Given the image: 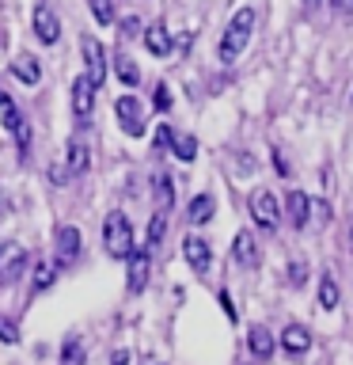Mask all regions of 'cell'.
<instances>
[{
  "mask_svg": "<svg viewBox=\"0 0 353 365\" xmlns=\"http://www.w3.org/2000/svg\"><path fill=\"white\" fill-rule=\"evenodd\" d=\"M255 19H258V11L255 8H239L232 19H228V27H224V34H221V61L224 65H232L239 53L247 50V42H251V31H255Z\"/></svg>",
  "mask_w": 353,
  "mask_h": 365,
  "instance_id": "6da1fadb",
  "label": "cell"
},
{
  "mask_svg": "<svg viewBox=\"0 0 353 365\" xmlns=\"http://www.w3.org/2000/svg\"><path fill=\"white\" fill-rule=\"evenodd\" d=\"M102 244H107V251L114 259H130V251L137 247L133 244V225L122 210L107 213V221H102Z\"/></svg>",
  "mask_w": 353,
  "mask_h": 365,
  "instance_id": "7a4b0ae2",
  "label": "cell"
},
{
  "mask_svg": "<svg viewBox=\"0 0 353 365\" xmlns=\"http://www.w3.org/2000/svg\"><path fill=\"white\" fill-rule=\"evenodd\" d=\"M251 217H255V225L262 228V232H273V228H278L281 213H278V198H273V190H266V187L251 190Z\"/></svg>",
  "mask_w": 353,
  "mask_h": 365,
  "instance_id": "3957f363",
  "label": "cell"
},
{
  "mask_svg": "<svg viewBox=\"0 0 353 365\" xmlns=\"http://www.w3.org/2000/svg\"><path fill=\"white\" fill-rule=\"evenodd\" d=\"M80 53H84V65H88V80L99 88L102 80H107V46H102L95 34H84V38H80Z\"/></svg>",
  "mask_w": 353,
  "mask_h": 365,
  "instance_id": "277c9868",
  "label": "cell"
},
{
  "mask_svg": "<svg viewBox=\"0 0 353 365\" xmlns=\"http://www.w3.org/2000/svg\"><path fill=\"white\" fill-rule=\"evenodd\" d=\"M31 31L42 46H57V38H61V19H57V11L50 4H38L31 11Z\"/></svg>",
  "mask_w": 353,
  "mask_h": 365,
  "instance_id": "5b68a950",
  "label": "cell"
},
{
  "mask_svg": "<svg viewBox=\"0 0 353 365\" xmlns=\"http://www.w3.org/2000/svg\"><path fill=\"white\" fill-rule=\"evenodd\" d=\"M114 114H118V125L130 137H141L144 133V110H141V99L137 96H118V103H114Z\"/></svg>",
  "mask_w": 353,
  "mask_h": 365,
  "instance_id": "8992f818",
  "label": "cell"
},
{
  "mask_svg": "<svg viewBox=\"0 0 353 365\" xmlns=\"http://www.w3.org/2000/svg\"><path fill=\"white\" fill-rule=\"evenodd\" d=\"M27 262L31 255L19 244H4V251H0V285H16L27 274Z\"/></svg>",
  "mask_w": 353,
  "mask_h": 365,
  "instance_id": "52a82bcc",
  "label": "cell"
},
{
  "mask_svg": "<svg viewBox=\"0 0 353 365\" xmlns=\"http://www.w3.org/2000/svg\"><path fill=\"white\" fill-rule=\"evenodd\" d=\"M130 278H125V289L130 293H141L144 285H148V274H152V251L148 247H133L130 251Z\"/></svg>",
  "mask_w": 353,
  "mask_h": 365,
  "instance_id": "ba28073f",
  "label": "cell"
},
{
  "mask_svg": "<svg viewBox=\"0 0 353 365\" xmlns=\"http://www.w3.org/2000/svg\"><path fill=\"white\" fill-rule=\"evenodd\" d=\"M95 91H99V88L88 80V73L73 80V114H76L80 125H84V122L91 118V110H95Z\"/></svg>",
  "mask_w": 353,
  "mask_h": 365,
  "instance_id": "9c48e42d",
  "label": "cell"
},
{
  "mask_svg": "<svg viewBox=\"0 0 353 365\" xmlns=\"http://www.w3.org/2000/svg\"><path fill=\"white\" fill-rule=\"evenodd\" d=\"M182 255H186L194 274H205V270L213 267V247L205 244L201 236H186V240H182Z\"/></svg>",
  "mask_w": 353,
  "mask_h": 365,
  "instance_id": "30bf717a",
  "label": "cell"
},
{
  "mask_svg": "<svg viewBox=\"0 0 353 365\" xmlns=\"http://www.w3.org/2000/svg\"><path fill=\"white\" fill-rule=\"evenodd\" d=\"M281 350L289 354V358H304L307 350H312V335H307L304 324H289L281 331Z\"/></svg>",
  "mask_w": 353,
  "mask_h": 365,
  "instance_id": "8fae6325",
  "label": "cell"
},
{
  "mask_svg": "<svg viewBox=\"0 0 353 365\" xmlns=\"http://www.w3.org/2000/svg\"><path fill=\"white\" fill-rule=\"evenodd\" d=\"M65 168H68V175H84V171L91 168V148L84 137H73L65 148Z\"/></svg>",
  "mask_w": 353,
  "mask_h": 365,
  "instance_id": "7c38bea8",
  "label": "cell"
},
{
  "mask_svg": "<svg viewBox=\"0 0 353 365\" xmlns=\"http://www.w3.org/2000/svg\"><path fill=\"white\" fill-rule=\"evenodd\" d=\"M285 217L293 221V228H304L312 221V198H307L304 190H289V198H285Z\"/></svg>",
  "mask_w": 353,
  "mask_h": 365,
  "instance_id": "4fadbf2b",
  "label": "cell"
},
{
  "mask_svg": "<svg viewBox=\"0 0 353 365\" xmlns=\"http://www.w3.org/2000/svg\"><path fill=\"white\" fill-rule=\"evenodd\" d=\"M76 255H80V228L76 225H61L57 228V262L68 267Z\"/></svg>",
  "mask_w": 353,
  "mask_h": 365,
  "instance_id": "5bb4252c",
  "label": "cell"
},
{
  "mask_svg": "<svg viewBox=\"0 0 353 365\" xmlns=\"http://www.w3.org/2000/svg\"><path fill=\"white\" fill-rule=\"evenodd\" d=\"M247 346H251V354H255L258 361H270L273 350H278V339H273L262 324H255V327L247 331Z\"/></svg>",
  "mask_w": 353,
  "mask_h": 365,
  "instance_id": "9a60e30c",
  "label": "cell"
},
{
  "mask_svg": "<svg viewBox=\"0 0 353 365\" xmlns=\"http://www.w3.org/2000/svg\"><path fill=\"white\" fill-rule=\"evenodd\" d=\"M232 255H236V262L239 267H258V240H255V232H236V244H232Z\"/></svg>",
  "mask_w": 353,
  "mask_h": 365,
  "instance_id": "2e32d148",
  "label": "cell"
},
{
  "mask_svg": "<svg viewBox=\"0 0 353 365\" xmlns=\"http://www.w3.org/2000/svg\"><path fill=\"white\" fill-rule=\"evenodd\" d=\"M141 34H144V50L152 57H167L171 53V31L164 27V23H152V27L141 31Z\"/></svg>",
  "mask_w": 353,
  "mask_h": 365,
  "instance_id": "e0dca14e",
  "label": "cell"
},
{
  "mask_svg": "<svg viewBox=\"0 0 353 365\" xmlns=\"http://www.w3.org/2000/svg\"><path fill=\"white\" fill-rule=\"evenodd\" d=\"M11 73H16V80H19V84L34 88V84L42 80V65H38V57H31V53H19L16 61H11Z\"/></svg>",
  "mask_w": 353,
  "mask_h": 365,
  "instance_id": "ac0fdd59",
  "label": "cell"
},
{
  "mask_svg": "<svg viewBox=\"0 0 353 365\" xmlns=\"http://www.w3.org/2000/svg\"><path fill=\"white\" fill-rule=\"evenodd\" d=\"M65 267H61V262H46V259H38V262H34V282H31V293H42V289H50V285L57 282V274H61Z\"/></svg>",
  "mask_w": 353,
  "mask_h": 365,
  "instance_id": "d6986e66",
  "label": "cell"
},
{
  "mask_svg": "<svg viewBox=\"0 0 353 365\" xmlns=\"http://www.w3.org/2000/svg\"><path fill=\"white\" fill-rule=\"evenodd\" d=\"M213 210H216L213 194H198V198H190V205H186V221L190 225H209L213 221Z\"/></svg>",
  "mask_w": 353,
  "mask_h": 365,
  "instance_id": "ffe728a7",
  "label": "cell"
},
{
  "mask_svg": "<svg viewBox=\"0 0 353 365\" xmlns=\"http://www.w3.org/2000/svg\"><path fill=\"white\" fill-rule=\"evenodd\" d=\"M110 65H114V76H118L125 88H137V84H141V68H137V61H133L130 53H114Z\"/></svg>",
  "mask_w": 353,
  "mask_h": 365,
  "instance_id": "44dd1931",
  "label": "cell"
},
{
  "mask_svg": "<svg viewBox=\"0 0 353 365\" xmlns=\"http://www.w3.org/2000/svg\"><path fill=\"white\" fill-rule=\"evenodd\" d=\"M164 232H167V213H164V210H156V213H152V221H148L144 247H148V251H156L159 244H164Z\"/></svg>",
  "mask_w": 353,
  "mask_h": 365,
  "instance_id": "7402d4cb",
  "label": "cell"
},
{
  "mask_svg": "<svg viewBox=\"0 0 353 365\" xmlns=\"http://www.w3.org/2000/svg\"><path fill=\"white\" fill-rule=\"evenodd\" d=\"M171 153H175L182 164H190L194 156H198V137H190V133H175L171 137Z\"/></svg>",
  "mask_w": 353,
  "mask_h": 365,
  "instance_id": "603a6c76",
  "label": "cell"
},
{
  "mask_svg": "<svg viewBox=\"0 0 353 365\" xmlns=\"http://www.w3.org/2000/svg\"><path fill=\"white\" fill-rule=\"evenodd\" d=\"M319 304H323V312H334L338 308V285L330 274H323V282H319Z\"/></svg>",
  "mask_w": 353,
  "mask_h": 365,
  "instance_id": "cb8c5ba5",
  "label": "cell"
},
{
  "mask_svg": "<svg viewBox=\"0 0 353 365\" xmlns=\"http://www.w3.org/2000/svg\"><path fill=\"white\" fill-rule=\"evenodd\" d=\"M156 202H159V210H171V202H175V179L171 175H159L156 179Z\"/></svg>",
  "mask_w": 353,
  "mask_h": 365,
  "instance_id": "d4e9b609",
  "label": "cell"
},
{
  "mask_svg": "<svg viewBox=\"0 0 353 365\" xmlns=\"http://www.w3.org/2000/svg\"><path fill=\"white\" fill-rule=\"evenodd\" d=\"M91 16H95V23H102V27H110L114 23V0H88Z\"/></svg>",
  "mask_w": 353,
  "mask_h": 365,
  "instance_id": "484cf974",
  "label": "cell"
},
{
  "mask_svg": "<svg viewBox=\"0 0 353 365\" xmlns=\"http://www.w3.org/2000/svg\"><path fill=\"white\" fill-rule=\"evenodd\" d=\"M61 365H84V346H80V339H68L61 346Z\"/></svg>",
  "mask_w": 353,
  "mask_h": 365,
  "instance_id": "4316f807",
  "label": "cell"
},
{
  "mask_svg": "<svg viewBox=\"0 0 353 365\" xmlns=\"http://www.w3.org/2000/svg\"><path fill=\"white\" fill-rule=\"evenodd\" d=\"M11 137H16V148H19V156H27V153H31V137H34V133H31V122L23 118V122L16 125V130H11Z\"/></svg>",
  "mask_w": 353,
  "mask_h": 365,
  "instance_id": "83f0119b",
  "label": "cell"
},
{
  "mask_svg": "<svg viewBox=\"0 0 353 365\" xmlns=\"http://www.w3.org/2000/svg\"><path fill=\"white\" fill-rule=\"evenodd\" d=\"M0 342H4V346H16L19 342V324L11 316H0Z\"/></svg>",
  "mask_w": 353,
  "mask_h": 365,
  "instance_id": "f1b7e54d",
  "label": "cell"
},
{
  "mask_svg": "<svg viewBox=\"0 0 353 365\" xmlns=\"http://www.w3.org/2000/svg\"><path fill=\"white\" fill-rule=\"evenodd\" d=\"M152 107H156L159 114L171 110V91H167V84H156V91H152Z\"/></svg>",
  "mask_w": 353,
  "mask_h": 365,
  "instance_id": "f546056e",
  "label": "cell"
},
{
  "mask_svg": "<svg viewBox=\"0 0 353 365\" xmlns=\"http://www.w3.org/2000/svg\"><path fill=\"white\" fill-rule=\"evenodd\" d=\"M0 122H4V130H8V133H11V130H16V125L23 122V114L16 110V103H8V107L0 110Z\"/></svg>",
  "mask_w": 353,
  "mask_h": 365,
  "instance_id": "4dcf8cb0",
  "label": "cell"
},
{
  "mask_svg": "<svg viewBox=\"0 0 353 365\" xmlns=\"http://www.w3.org/2000/svg\"><path fill=\"white\" fill-rule=\"evenodd\" d=\"M289 282L296 285V289L307 282V267H304V262H289Z\"/></svg>",
  "mask_w": 353,
  "mask_h": 365,
  "instance_id": "1f68e13d",
  "label": "cell"
},
{
  "mask_svg": "<svg viewBox=\"0 0 353 365\" xmlns=\"http://www.w3.org/2000/svg\"><path fill=\"white\" fill-rule=\"evenodd\" d=\"M171 137H175V133H171V125H156V148H159V153H167V148H171Z\"/></svg>",
  "mask_w": 353,
  "mask_h": 365,
  "instance_id": "d6a6232c",
  "label": "cell"
},
{
  "mask_svg": "<svg viewBox=\"0 0 353 365\" xmlns=\"http://www.w3.org/2000/svg\"><path fill=\"white\" fill-rule=\"evenodd\" d=\"M221 308H224V316L232 319V324H236V319H239V312H236V304H232V293H228V289H221Z\"/></svg>",
  "mask_w": 353,
  "mask_h": 365,
  "instance_id": "836d02e7",
  "label": "cell"
},
{
  "mask_svg": "<svg viewBox=\"0 0 353 365\" xmlns=\"http://www.w3.org/2000/svg\"><path fill=\"white\" fill-rule=\"evenodd\" d=\"M122 34H125V38L141 34V19H137V16H125V19H122Z\"/></svg>",
  "mask_w": 353,
  "mask_h": 365,
  "instance_id": "e575fe53",
  "label": "cell"
},
{
  "mask_svg": "<svg viewBox=\"0 0 353 365\" xmlns=\"http://www.w3.org/2000/svg\"><path fill=\"white\" fill-rule=\"evenodd\" d=\"M50 179H53V187H61V182L68 179V168H65V164H53V168H50Z\"/></svg>",
  "mask_w": 353,
  "mask_h": 365,
  "instance_id": "d590c367",
  "label": "cell"
},
{
  "mask_svg": "<svg viewBox=\"0 0 353 365\" xmlns=\"http://www.w3.org/2000/svg\"><path fill=\"white\" fill-rule=\"evenodd\" d=\"M312 213H315V217H319V221H323V225L330 221V205H327V202H312Z\"/></svg>",
  "mask_w": 353,
  "mask_h": 365,
  "instance_id": "8d00e7d4",
  "label": "cell"
},
{
  "mask_svg": "<svg viewBox=\"0 0 353 365\" xmlns=\"http://www.w3.org/2000/svg\"><path fill=\"white\" fill-rule=\"evenodd\" d=\"M273 168H278L281 175H289V164H285V156H281V153H273Z\"/></svg>",
  "mask_w": 353,
  "mask_h": 365,
  "instance_id": "74e56055",
  "label": "cell"
},
{
  "mask_svg": "<svg viewBox=\"0 0 353 365\" xmlns=\"http://www.w3.org/2000/svg\"><path fill=\"white\" fill-rule=\"evenodd\" d=\"M110 361H114V365H130V350H114Z\"/></svg>",
  "mask_w": 353,
  "mask_h": 365,
  "instance_id": "f35d334b",
  "label": "cell"
},
{
  "mask_svg": "<svg viewBox=\"0 0 353 365\" xmlns=\"http://www.w3.org/2000/svg\"><path fill=\"white\" fill-rule=\"evenodd\" d=\"M330 8H334V11H349L353 0H330Z\"/></svg>",
  "mask_w": 353,
  "mask_h": 365,
  "instance_id": "ab89813d",
  "label": "cell"
},
{
  "mask_svg": "<svg viewBox=\"0 0 353 365\" xmlns=\"http://www.w3.org/2000/svg\"><path fill=\"white\" fill-rule=\"evenodd\" d=\"M11 210V202H8V194H0V213H8Z\"/></svg>",
  "mask_w": 353,
  "mask_h": 365,
  "instance_id": "60d3db41",
  "label": "cell"
},
{
  "mask_svg": "<svg viewBox=\"0 0 353 365\" xmlns=\"http://www.w3.org/2000/svg\"><path fill=\"white\" fill-rule=\"evenodd\" d=\"M8 103H11V99H8V91H0V110H4Z\"/></svg>",
  "mask_w": 353,
  "mask_h": 365,
  "instance_id": "b9f144b4",
  "label": "cell"
},
{
  "mask_svg": "<svg viewBox=\"0 0 353 365\" xmlns=\"http://www.w3.org/2000/svg\"><path fill=\"white\" fill-rule=\"evenodd\" d=\"M319 4V0H304V8H315Z\"/></svg>",
  "mask_w": 353,
  "mask_h": 365,
  "instance_id": "7bdbcfd3",
  "label": "cell"
},
{
  "mask_svg": "<svg viewBox=\"0 0 353 365\" xmlns=\"http://www.w3.org/2000/svg\"><path fill=\"white\" fill-rule=\"evenodd\" d=\"M349 251H353V225H349Z\"/></svg>",
  "mask_w": 353,
  "mask_h": 365,
  "instance_id": "ee69618b",
  "label": "cell"
},
{
  "mask_svg": "<svg viewBox=\"0 0 353 365\" xmlns=\"http://www.w3.org/2000/svg\"><path fill=\"white\" fill-rule=\"evenodd\" d=\"M349 103H353V96H349Z\"/></svg>",
  "mask_w": 353,
  "mask_h": 365,
  "instance_id": "f6af8a7d",
  "label": "cell"
}]
</instances>
